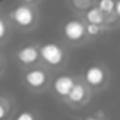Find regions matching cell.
Listing matches in <instances>:
<instances>
[{
	"mask_svg": "<svg viewBox=\"0 0 120 120\" xmlns=\"http://www.w3.org/2000/svg\"><path fill=\"white\" fill-rule=\"evenodd\" d=\"M40 55H41V61L47 64L48 67L58 68L65 62V49L56 44V42H45L40 47Z\"/></svg>",
	"mask_w": 120,
	"mask_h": 120,
	"instance_id": "cell-1",
	"label": "cell"
},
{
	"mask_svg": "<svg viewBox=\"0 0 120 120\" xmlns=\"http://www.w3.org/2000/svg\"><path fill=\"white\" fill-rule=\"evenodd\" d=\"M62 33H64V37H65L67 41H69L72 44H79V42H82L83 40L88 38L86 21L83 20V17L71 19L64 24Z\"/></svg>",
	"mask_w": 120,
	"mask_h": 120,
	"instance_id": "cell-2",
	"label": "cell"
},
{
	"mask_svg": "<svg viewBox=\"0 0 120 120\" xmlns=\"http://www.w3.org/2000/svg\"><path fill=\"white\" fill-rule=\"evenodd\" d=\"M10 19L21 28H30L35 23V11L28 4H20L11 10Z\"/></svg>",
	"mask_w": 120,
	"mask_h": 120,
	"instance_id": "cell-3",
	"label": "cell"
},
{
	"mask_svg": "<svg viewBox=\"0 0 120 120\" xmlns=\"http://www.w3.org/2000/svg\"><path fill=\"white\" fill-rule=\"evenodd\" d=\"M26 85L33 90H41L48 83V74L42 68H31L24 74Z\"/></svg>",
	"mask_w": 120,
	"mask_h": 120,
	"instance_id": "cell-4",
	"label": "cell"
},
{
	"mask_svg": "<svg viewBox=\"0 0 120 120\" xmlns=\"http://www.w3.org/2000/svg\"><path fill=\"white\" fill-rule=\"evenodd\" d=\"M16 58H17V61H19L21 65H24V67L35 65L40 59H41L40 48H38L37 45H33V44L24 45V47H21V48L16 52Z\"/></svg>",
	"mask_w": 120,
	"mask_h": 120,
	"instance_id": "cell-5",
	"label": "cell"
},
{
	"mask_svg": "<svg viewBox=\"0 0 120 120\" xmlns=\"http://www.w3.org/2000/svg\"><path fill=\"white\" fill-rule=\"evenodd\" d=\"M85 82L90 86H100L105 79H106V72L103 69V67L100 65H90L86 68L85 74H83Z\"/></svg>",
	"mask_w": 120,
	"mask_h": 120,
	"instance_id": "cell-6",
	"label": "cell"
},
{
	"mask_svg": "<svg viewBox=\"0 0 120 120\" xmlns=\"http://www.w3.org/2000/svg\"><path fill=\"white\" fill-rule=\"evenodd\" d=\"M75 79L71 75H59L55 78L54 81V90L58 96L61 98H68V95L71 93L74 85H75Z\"/></svg>",
	"mask_w": 120,
	"mask_h": 120,
	"instance_id": "cell-7",
	"label": "cell"
},
{
	"mask_svg": "<svg viewBox=\"0 0 120 120\" xmlns=\"http://www.w3.org/2000/svg\"><path fill=\"white\" fill-rule=\"evenodd\" d=\"M82 17H83V20H85L86 23H93V24L105 26V27H107V28L110 30V27H109V24H107V16H106L98 6L90 7Z\"/></svg>",
	"mask_w": 120,
	"mask_h": 120,
	"instance_id": "cell-8",
	"label": "cell"
},
{
	"mask_svg": "<svg viewBox=\"0 0 120 120\" xmlns=\"http://www.w3.org/2000/svg\"><path fill=\"white\" fill-rule=\"evenodd\" d=\"M86 96V88L83 83H75L71 93L68 95V100L72 103H81Z\"/></svg>",
	"mask_w": 120,
	"mask_h": 120,
	"instance_id": "cell-9",
	"label": "cell"
},
{
	"mask_svg": "<svg viewBox=\"0 0 120 120\" xmlns=\"http://www.w3.org/2000/svg\"><path fill=\"white\" fill-rule=\"evenodd\" d=\"M69 3H71V7L75 11H78V13H81L83 16L90 7L96 6L98 0H69Z\"/></svg>",
	"mask_w": 120,
	"mask_h": 120,
	"instance_id": "cell-10",
	"label": "cell"
},
{
	"mask_svg": "<svg viewBox=\"0 0 120 120\" xmlns=\"http://www.w3.org/2000/svg\"><path fill=\"white\" fill-rule=\"evenodd\" d=\"M106 30H109V28L105 27V26H99V24H93V23H86V33H88V37H90V38L99 37Z\"/></svg>",
	"mask_w": 120,
	"mask_h": 120,
	"instance_id": "cell-11",
	"label": "cell"
},
{
	"mask_svg": "<svg viewBox=\"0 0 120 120\" xmlns=\"http://www.w3.org/2000/svg\"><path fill=\"white\" fill-rule=\"evenodd\" d=\"M10 110H11L10 102L6 98L0 96V120H6L10 116Z\"/></svg>",
	"mask_w": 120,
	"mask_h": 120,
	"instance_id": "cell-12",
	"label": "cell"
},
{
	"mask_svg": "<svg viewBox=\"0 0 120 120\" xmlns=\"http://www.w3.org/2000/svg\"><path fill=\"white\" fill-rule=\"evenodd\" d=\"M7 34H9V26L2 17H0V41H3L7 37Z\"/></svg>",
	"mask_w": 120,
	"mask_h": 120,
	"instance_id": "cell-13",
	"label": "cell"
},
{
	"mask_svg": "<svg viewBox=\"0 0 120 120\" xmlns=\"http://www.w3.org/2000/svg\"><path fill=\"white\" fill-rule=\"evenodd\" d=\"M16 120H37V119H35L34 113H31L28 110H24V112L19 113V116L16 117Z\"/></svg>",
	"mask_w": 120,
	"mask_h": 120,
	"instance_id": "cell-14",
	"label": "cell"
},
{
	"mask_svg": "<svg viewBox=\"0 0 120 120\" xmlns=\"http://www.w3.org/2000/svg\"><path fill=\"white\" fill-rule=\"evenodd\" d=\"M114 14L117 16L119 21H120V0H116V6H114Z\"/></svg>",
	"mask_w": 120,
	"mask_h": 120,
	"instance_id": "cell-15",
	"label": "cell"
},
{
	"mask_svg": "<svg viewBox=\"0 0 120 120\" xmlns=\"http://www.w3.org/2000/svg\"><path fill=\"white\" fill-rule=\"evenodd\" d=\"M85 120H100L99 117H95V116H89V117H86Z\"/></svg>",
	"mask_w": 120,
	"mask_h": 120,
	"instance_id": "cell-16",
	"label": "cell"
},
{
	"mask_svg": "<svg viewBox=\"0 0 120 120\" xmlns=\"http://www.w3.org/2000/svg\"><path fill=\"white\" fill-rule=\"evenodd\" d=\"M23 2H24V3H27V4H31V3H35L37 0H23Z\"/></svg>",
	"mask_w": 120,
	"mask_h": 120,
	"instance_id": "cell-17",
	"label": "cell"
},
{
	"mask_svg": "<svg viewBox=\"0 0 120 120\" xmlns=\"http://www.w3.org/2000/svg\"><path fill=\"white\" fill-rule=\"evenodd\" d=\"M2 69H3V58L0 56V72H2Z\"/></svg>",
	"mask_w": 120,
	"mask_h": 120,
	"instance_id": "cell-18",
	"label": "cell"
}]
</instances>
